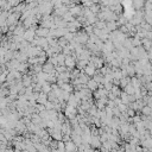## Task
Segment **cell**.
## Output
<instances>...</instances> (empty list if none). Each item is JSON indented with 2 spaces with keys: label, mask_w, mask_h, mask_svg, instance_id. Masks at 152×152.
Listing matches in <instances>:
<instances>
[{
  "label": "cell",
  "mask_w": 152,
  "mask_h": 152,
  "mask_svg": "<svg viewBox=\"0 0 152 152\" xmlns=\"http://www.w3.org/2000/svg\"><path fill=\"white\" fill-rule=\"evenodd\" d=\"M136 19H138V23H141V18H136ZM131 23H132V24H136L137 21H136V20H131Z\"/></svg>",
  "instance_id": "3"
},
{
  "label": "cell",
  "mask_w": 152,
  "mask_h": 152,
  "mask_svg": "<svg viewBox=\"0 0 152 152\" xmlns=\"http://www.w3.org/2000/svg\"><path fill=\"white\" fill-rule=\"evenodd\" d=\"M88 87H89L90 89H98V82L95 81V80H92V81H88Z\"/></svg>",
  "instance_id": "2"
},
{
  "label": "cell",
  "mask_w": 152,
  "mask_h": 152,
  "mask_svg": "<svg viewBox=\"0 0 152 152\" xmlns=\"http://www.w3.org/2000/svg\"><path fill=\"white\" fill-rule=\"evenodd\" d=\"M35 31L33 30H30V31H26V33L24 35V38L27 39V40H32L33 39V37H35Z\"/></svg>",
  "instance_id": "1"
}]
</instances>
